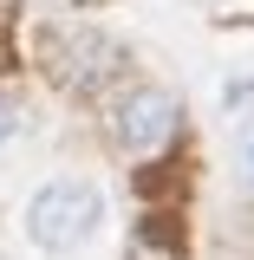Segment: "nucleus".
<instances>
[{
    "mask_svg": "<svg viewBox=\"0 0 254 260\" xmlns=\"http://www.w3.org/2000/svg\"><path fill=\"white\" fill-rule=\"evenodd\" d=\"M98 221H104V195L85 176H59V182L33 189L26 202V241L39 254H78L98 234Z\"/></svg>",
    "mask_w": 254,
    "mask_h": 260,
    "instance_id": "obj_1",
    "label": "nucleus"
},
{
    "mask_svg": "<svg viewBox=\"0 0 254 260\" xmlns=\"http://www.w3.org/2000/svg\"><path fill=\"white\" fill-rule=\"evenodd\" d=\"M176 124H183V104L163 85H130L118 98V117H111V130H118V143L130 156H163L170 137H176Z\"/></svg>",
    "mask_w": 254,
    "mask_h": 260,
    "instance_id": "obj_2",
    "label": "nucleus"
},
{
    "mask_svg": "<svg viewBox=\"0 0 254 260\" xmlns=\"http://www.w3.org/2000/svg\"><path fill=\"white\" fill-rule=\"evenodd\" d=\"M13 130H20V104H13V98L0 91V143H7V137H13Z\"/></svg>",
    "mask_w": 254,
    "mask_h": 260,
    "instance_id": "obj_3",
    "label": "nucleus"
},
{
    "mask_svg": "<svg viewBox=\"0 0 254 260\" xmlns=\"http://www.w3.org/2000/svg\"><path fill=\"white\" fill-rule=\"evenodd\" d=\"M0 72H13V39H7V26H0Z\"/></svg>",
    "mask_w": 254,
    "mask_h": 260,
    "instance_id": "obj_4",
    "label": "nucleus"
},
{
    "mask_svg": "<svg viewBox=\"0 0 254 260\" xmlns=\"http://www.w3.org/2000/svg\"><path fill=\"white\" fill-rule=\"evenodd\" d=\"M248 182H254V137H248Z\"/></svg>",
    "mask_w": 254,
    "mask_h": 260,
    "instance_id": "obj_5",
    "label": "nucleus"
}]
</instances>
